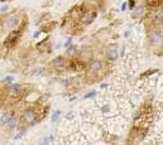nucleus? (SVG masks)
Instances as JSON below:
<instances>
[{
	"label": "nucleus",
	"mask_w": 163,
	"mask_h": 145,
	"mask_svg": "<svg viewBox=\"0 0 163 145\" xmlns=\"http://www.w3.org/2000/svg\"><path fill=\"white\" fill-rule=\"evenodd\" d=\"M106 87H108V83H101V85H100V88H102V90L106 88Z\"/></svg>",
	"instance_id": "obj_31"
},
{
	"label": "nucleus",
	"mask_w": 163,
	"mask_h": 145,
	"mask_svg": "<svg viewBox=\"0 0 163 145\" xmlns=\"http://www.w3.org/2000/svg\"><path fill=\"white\" fill-rule=\"evenodd\" d=\"M48 40H49V38L47 37L46 39H43L42 42H39V43L35 45L37 49H38L39 52H43V53H49L52 49H51V44L48 43Z\"/></svg>",
	"instance_id": "obj_15"
},
{
	"label": "nucleus",
	"mask_w": 163,
	"mask_h": 145,
	"mask_svg": "<svg viewBox=\"0 0 163 145\" xmlns=\"http://www.w3.org/2000/svg\"><path fill=\"white\" fill-rule=\"evenodd\" d=\"M127 1H125V3H123L122 4V12H125V10H127Z\"/></svg>",
	"instance_id": "obj_28"
},
{
	"label": "nucleus",
	"mask_w": 163,
	"mask_h": 145,
	"mask_svg": "<svg viewBox=\"0 0 163 145\" xmlns=\"http://www.w3.org/2000/svg\"><path fill=\"white\" fill-rule=\"evenodd\" d=\"M0 90H1V82H0Z\"/></svg>",
	"instance_id": "obj_33"
},
{
	"label": "nucleus",
	"mask_w": 163,
	"mask_h": 145,
	"mask_svg": "<svg viewBox=\"0 0 163 145\" xmlns=\"http://www.w3.org/2000/svg\"><path fill=\"white\" fill-rule=\"evenodd\" d=\"M71 44H72V37H70V38H68V39H67L66 42H64L63 47H64V48H67V47H70Z\"/></svg>",
	"instance_id": "obj_23"
},
{
	"label": "nucleus",
	"mask_w": 163,
	"mask_h": 145,
	"mask_svg": "<svg viewBox=\"0 0 163 145\" xmlns=\"http://www.w3.org/2000/svg\"><path fill=\"white\" fill-rule=\"evenodd\" d=\"M158 72V69H147L146 72H143L142 74H141V77L142 78H146V77H151L152 74H154V73H157Z\"/></svg>",
	"instance_id": "obj_19"
},
{
	"label": "nucleus",
	"mask_w": 163,
	"mask_h": 145,
	"mask_svg": "<svg viewBox=\"0 0 163 145\" xmlns=\"http://www.w3.org/2000/svg\"><path fill=\"white\" fill-rule=\"evenodd\" d=\"M119 58V50L115 45H110L106 48L105 50V59L109 61V62H113V61Z\"/></svg>",
	"instance_id": "obj_10"
},
{
	"label": "nucleus",
	"mask_w": 163,
	"mask_h": 145,
	"mask_svg": "<svg viewBox=\"0 0 163 145\" xmlns=\"http://www.w3.org/2000/svg\"><path fill=\"white\" fill-rule=\"evenodd\" d=\"M151 39L154 44L162 45V29H161V27H156V29L153 30V33L151 35Z\"/></svg>",
	"instance_id": "obj_14"
},
{
	"label": "nucleus",
	"mask_w": 163,
	"mask_h": 145,
	"mask_svg": "<svg viewBox=\"0 0 163 145\" xmlns=\"http://www.w3.org/2000/svg\"><path fill=\"white\" fill-rule=\"evenodd\" d=\"M14 81V77L13 76H7L5 78H4V82L5 83H12Z\"/></svg>",
	"instance_id": "obj_24"
},
{
	"label": "nucleus",
	"mask_w": 163,
	"mask_h": 145,
	"mask_svg": "<svg viewBox=\"0 0 163 145\" xmlns=\"http://www.w3.org/2000/svg\"><path fill=\"white\" fill-rule=\"evenodd\" d=\"M86 10H87V9L85 8L83 4H81V5H75V6H72L71 9H70L67 17L70 18V19H72V20H80L82 14L85 13Z\"/></svg>",
	"instance_id": "obj_8"
},
{
	"label": "nucleus",
	"mask_w": 163,
	"mask_h": 145,
	"mask_svg": "<svg viewBox=\"0 0 163 145\" xmlns=\"http://www.w3.org/2000/svg\"><path fill=\"white\" fill-rule=\"evenodd\" d=\"M135 5H137V1H134V0H128L127 1V8H129V10H132Z\"/></svg>",
	"instance_id": "obj_22"
},
{
	"label": "nucleus",
	"mask_w": 163,
	"mask_h": 145,
	"mask_svg": "<svg viewBox=\"0 0 163 145\" xmlns=\"http://www.w3.org/2000/svg\"><path fill=\"white\" fill-rule=\"evenodd\" d=\"M76 58L87 66V64L90 63V61L94 58V52H92V49H90V48H81V49H78Z\"/></svg>",
	"instance_id": "obj_7"
},
{
	"label": "nucleus",
	"mask_w": 163,
	"mask_h": 145,
	"mask_svg": "<svg viewBox=\"0 0 163 145\" xmlns=\"http://www.w3.org/2000/svg\"><path fill=\"white\" fill-rule=\"evenodd\" d=\"M162 1L163 0H147L146 6L149 9H156V10H158V9H162Z\"/></svg>",
	"instance_id": "obj_17"
},
{
	"label": "nucleus",
	"mask_w": 163,
	"mask_h": 145,
	"mask_svg": "<svg viewBox=\"0 0 163 145\" xmlns=\"http://www.w3.org/2000/svg\"><path fill=\"white\" fill-rule=\"evenodd\" d=\"M66 66H67V57L66 56H57L54 57L49 63V67L54 69V71H64L66 69Z\"/></svg>",
	"instance_id": "obj_6"
},
{
	"label": "nucleus",
	"mask_w": 163,
	"mask_h": 145,
	"mask_svg": "<svg viewBox=\"0 0 163 145\" xmlns=\"http://www.w3.org/2000/svg\"><path fill=\"white\" fill-rule=\"evenodd\" d=\"M66 119L67 120H72L73 119V112H68V114L66 115Z\"/></svg>",
	"instance_id": "obj_27"
},
{
	"label": "nucleus",
	"mask_w": 163,
	"mask_h": 145,
	"mask_svg": "<svg viewBox=\"0 0 163 145\" xmlns=\"http://www.w3.org/2000/svg\"><path fill=\"white\" fill-rule=\"evenodd\" d=\"M95 96H96V91H95V90H92V91H90L88 93H86V95L83 96V99L87 100V99H92V97H95Z\"/></svg>",
	"instance_id": "obj_21"
},
{
	"label": "nucleus",
	"mask_w": 163,
	"mask_h": 145,
	"mask_svg": "<svg viewBox=\"0 0 163 145\" xmlns=\"http://www.w3.org/2000/svg\"><path fill=\"white\" fill-rule=\"evenodd\" d=\"M77 52H78V47L75 45V44H71L70 47L66 48V56L68 58H73L77 56Z\"/></svg>",
	"instance_id": "obj_18"
},
{
	"label": "nucleus",
	"mask_w": 163,
	"mask_h": 145,
	"mask_svg": "<svg viewBox=\"0 0 163 145\" xmlns=\"http://www.w3.org/2000/svg\"><path fill=\"white\" fill-rule=\"evenodd\" d=\"M104 68H105V61L101 58H92L90 63L86 66L87 74H90V77H96L95 81L100 78L99 76H102L101 72L104 71Z\"/></svg>",
	"instance_id": "obj_4"
},
{
	"label": "nucleus",
	"mask_w": 163,
	"mask_h": 145,
	"mask_svg": "<svg viewBox=\"0 0 163 145\" xmlns=\"http://www.w3.org/2000/svg\"><path fill=\"white\" fill-rule=\"evenodd\" d=\"M22 22H23V15L20 10H13L5 14V15H1V18H0V25L8 30L17 29Z\"/></svg>",
	"instance_id": "obj_1"
},
{
	"label": "nucleus",
	"mask_w": 163,
	"mask_h": 145,
	"mask_svg": "<svg viewBox=\"0 0 163 145\" xmlns=\"http://www.w3.org/2000/svg\"><path fill=\"white\" fill-rule=\"evenodd\" d=\"M9 10V5L8 4H5V5H3L1 8H0V13H7Z\"/></svg>",
	"instance_id": "obj_25"
},
{
	"label": "nucleus",
	"mask_w": 163,
	"mask_h": 145,
	"mask_svg": "<svg viewBox=\"0 0 163 145\" xmlns=\"http://www.w3.org/2000/svg\"><path fill=\"white\" fill-rule=\"evenodd\" d=\"M59 116H61V111H59V110L54 111L53 115H52V118H51V121H52V123H57V121L59 120Z\"/></svg>",
	"instance_id": "obj_20"
},
{
	"label": "nucleus",
	"mask_w": 163,
	"mask_h": 145,
	"mask_svg": "<svg viewBox=\"0 0 163 145\" xmlns=\"http://www.w3.org/2000/svg\"><path fill=\"white\" fill-rule=\"evenodd\" d=\"M124 52H125V47H123V48H122V53H120V54L124 56Z\"/></svg>",
	"instance_id": "obj_32"
},
{
	"label": "nucleus",
	"mask_w": 163,
	"mask_h": 145,
	"mask_svg": "<svg viewBox=\"0 0 163 145\" xmlns=\"http://www.w3.org/2000/svg\"><path fill=\"white\" fill-rule=\"evenodd\" d=\"M41 120H42L41 107H38V109H35V107H27L19 115V123L24 126H32Z\"/></svg>",
	"instance_id": "obj_2"
},
{
	"label": "nucleus",
	"mask_w": 163,
	"mask_h": 145,
	"mask_svg": "<svg viewBox=\"0 0 163 145\" xmlns=\"http://www.w3.org/2000/svg\"><path fill=\"white\" fill-rule=\"evenodd\" d=\"M56 25H57V22H54V20H51V22H47V23H44L43 25L41 27V32L42 33H46V34H48V33H51L54 28H56Z\"/></svg>",
	"instance_id": "obj_16"
},
{
	"label": "nucleus",
	"mask_w": 163,
	"mask_h": 145,
	"mask_svg": "<svg viewBox=\"0 0 163 145\" xmlns=\"http://www.w3.org/2000/svg\"><path fill=\"white\" fill-rule=\"evenodd\" d=\"M96 17H97V10H86L82 14V17L80 18L78 22H80L82 25H88L96 19Z\"/></svg>",
	"instance_id": "obj_9"
},
{
	"label": "nucleus",
	"mask_w": 163,
	"mask_h": 145,
	"mask_svg": "<svg viewBox=\"0 0 163 145\" xmlns=\"http://www.w3.org/2000/svg\"><path fill=\"white\" fill-rule=\"evenodd\" d=\"M24 28H25V20H23L20 23V25L17 28V29H13L10 30V33L8 34V37L3 42V47L5 49H12L14 47L17 45V43L19 42L20 37L23 34V32H24Z\"/></svg>",
	"instance_id": "obj_3"
},
{
	"label": "nucleus",
	"mask_w": 163,
	"mask_h": 145,
	"mask_svg": "<svg viewBox=\"0 0 163 145\" xmlns=\"http://www.w3.org/2000/svg\"><path fill=\"white\" fill-rule=\"evenodd\" d=\"M134 1H138V0H134Z\"/></svg>",
	"instance_id": "obj_34"
},
{
	"label": "nucleus",
	"mask_w": 163,
	"mask_h": 145,
	"mask_svg": "<svg viewBox=\"0 0 163 145\" xmlns=\"http://www.w3.org/2000/svg\"><path fill=\"white\" fill-rule=\"evenodd\" d=\"M101 111L104 112V114H106V112H109V111H110V107H109V106H102Z\"/></svg>",
	"instance_id": "obj_26"
},
{
	"label": "nucleus",
	"mask_w": 163,
	"mask_h": 145,
	"mask_svg": "<svg viewBox=\"0 0 163 145\" xmlns=\"http://www.w3.org/2000/svg\"><path fill=\"white\" fill-rule=\"evenodd\" d=\"M3 49H4V47H3V44H0V58L3 57Z\"/></svg>",
	"instance_id": "obj_30"
},
{
	"label": "nucleus",
	"mask_w": 163,
	"mask_h": 145,
	"mask_svg": "<svg viewBox=\"0 0 163 145\" xmlns=\"http://www.w3.org/2000/svg\"><path fill=\"white\" fill-rule=\"evenodd\" d=\"M146 12H147L146 5H135L132 9V17L134 19H141V18L146 15Z\"/></svg>",
	"instance_id": "obj_11"
},
{
	"label": "nucleus",
	"mask_w": 163,
	"mask_h": 145,
	"mask_svg": "<svg viewBox=\"0 0 163 145\" xmlns=\"http://www.w3.org/2000/svg\"><path fill=\"white\" fill-rule=\"evenodd\" d=\"M27 92H29V90H27V87L22 83H13L12 86H9L8 88V96L12 97V99H22L27 95Z\"/></svg>",
	"instance_id": "obj_5"
},
{
	"label": "nucleus",
	"mask_w": 163,
	"mask_h": 145,
	"mask_svg": "<svg viewBox=\"0 0 163 145\" xmlns=\"http://www.w3.org/2000/svg\"><path fill=\"white\" fill-rule=\"evenodd\" d=\"M14 115H15V111L12 110V109H9V110H5V111H4L3 114H1V116H0V126L3 128V126L5 125V124L8 123V121L13 118Z\"/></svg>",
	"instance_id": "obj_13"
},
{
	"label": "nucleus",
	"mask_w": 163,
	"mask_h": 145,
	"mask_svg": "<svg viewBox=\"0 0 163 145\" xmlns=\"http://www.w3.org/2000/svg\"><path fill=\"white\" fill-rule=\"evenodd\" d=\"M42 33L41 30H37V32H34V34H33V38H38V35Z\"/></svg>",
	"instance_id": "obj_29"
},
{
	"label": "nucleus",
	"mask_w": 163,
	"mask_h": 145,
	"mask_svg": "<svg viewBox=\"0 0 163 145\" xmlns=\"http://www.w3.org/2000/svg\"><path fill=\"white\" fill-rule=\"evenodd\" d=\"M18 124H19V116H18L17 114L13 116V118L8 121V123L3 126L4 129L7 130V131H13V130H15L18 128Z\"/></svg>",
	"instance_id": "obj_12"
}]
</instances>
